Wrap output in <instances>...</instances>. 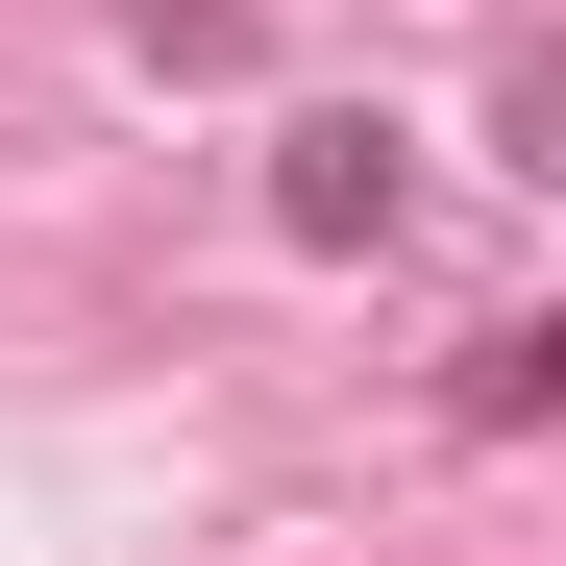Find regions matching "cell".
Listing matches in <instances>:
<instances>
[{
    "instance_id": "cell-1",
    "label": "cell",
    "mask_w": 566,
    "mask_h": 566,
    "mask_svg": "<svg viewBox=\"0 0 566 566\" xmlns=\"http://www.w3.org/2000/svg\"><path fill=\"white\" fill-rule=\"evenodd\" d=\"M271 222H296V247H395V124H296Z\"/></svg>"
}]
</instances>
